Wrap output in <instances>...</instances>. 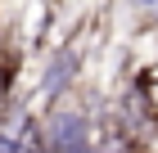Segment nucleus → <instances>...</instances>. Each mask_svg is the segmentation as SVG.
Here are the masks:
<instances>
[{
  "label": "nucleus",
  "mask_w": 158,
  "mask_h": 153,
  "mask_svg": "<svg viewBox=\"0 0 158 153\" xmlns=\"http://www.w3.org/2000/svg\"><path fill=\"white\" fill-rule=\"evenodd\" d=\"M0 153H18V140H9V135H0Z\"/></svg>",
  "instance_id": "obj_2"
},
{
  "label": "nucleus",
  "mask_w": 158,
  "mask_h": 153,
  "mask_svg": "<svg viewBox=\"0 0 158 153\" xmlns=\"http://www.w3.org/2000/svg\"><path fill=\"white\" fill-rule=\"evenodd\" d=\"M81 153H95V149H81Z\"/></svg>",
  "instance_id": "obj_4"
},
{
  "label": "nucleus",
  "mask_w": 158,
  "mask_h": 153,
  "mask_svg": "<svg viewBox=\"0 0 158 153\" xmlns=\"http://www.w3.org/2000/svg\"><path fill=\"white\" fill-rule=\"evenodd\" d=\"M135 5H158V0H135Z\"/></svg>",
  "instance_id": "obj_3"
},
{
  "label": "nucleus",
  "mask_w": 158,
  "mask_h": 153,
  "mask_svg": "<svg viewBox=\"0 0 158 153\" xmlns=\"http://www.w3.org/2000/svg\"><path fill=\"white\" fill-rule=\"evenodd\" d=\"M50 144H54L59 153H81V149H90V144H86V122L73 117V113H68V117H54Z\"/></svg>",
  "instance_id": "obj_1"
}]
</instances>
